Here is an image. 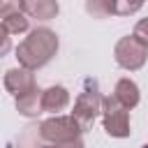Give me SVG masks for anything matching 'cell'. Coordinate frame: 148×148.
<instances>
[{
    "instance_id": "1",
    "label": "cell",
    "mask_w": 148,
    "mask_h": 148,
    "mask_svg": "<svg viewBox=\"0 0 148 148\" xmlns=\"http://www.w3.org/2000/svg\"><path fill=\"white\" fill-rule=\"evenodd\" d=\"M58 53V35L49 28H35L16 46V60L25 69H39Z\"/></svg>"
},
{
    "instance_id": "2",
    "label": "cell",
    "mask_w": 148,
    "mask_h": 148,
    "mask_svg": "<svg viewBox=\"0 0 148 148\" xmlns=\"http://www.w3.org/2000/svg\"><path fill=\"white\" fill-rule=\"evenodd\" d=\"M102 95H99V88H97V81L92 79H86L83 83V90L79 92L76 102H74V109H72V118L79 123V127L83 132H88L95 123V118L102 113Z\"/></svg>"
},
{
    "instance_id": "3",
    "label": "cell",
    "mask_w": 148,
    "mask_h": 148,
    "mask_svg": "<svg viewBox=\"0 0 148 148\" xmlns=\"http://www.w3.org/2000/svg\"><path fill=\"white\" fill-rule=\"evenodd\" d=\"M102 123L109 136L125 139L130 136V109H125L113 95L102 99Z\"/></svg>"
},
{
    "instance_id": "4",
    "label": "cell",
    "mask_w": 148,
    "mask_h": 148,
    "mask_svg": "<svg viewBox=\"0 0 148 148\" xmlns=\"http://www.w3.org/2000/svg\"><path fill=\"white\" fill-rule=\"evenodd\" d=\"M83 130L79 127V123L72 118V116H53L49 120H44L39 125V136L44 141H49L51 146L56 143H65V141H72L81 134Z\"/></svg>"
},
{
    "instance_id": "5",
    "label": "cell",
    "mask_w": 148,
    "mask_h": 148,
    "mask_svg": "<svg viewBox=\"0 0 148 148\" xmlns=\"http://www.w3.org/2000/svg\"><path fill=\"white\" fill-rule=\"evenodd\" d=\"M113 58L116 62L123 67V69H130V72H136L146 65V58H148V49L136 42L134 37H120L116 49H113Z\"/></svg>"
},
{
    "instance_id": "6",
    "label": "cell",
    "mask_w": 148,
    "mask_h": 148,
    "mask_svg": "<svg viewBox=\"0 0 148 148\" xmlns=\"http://www.w3.org/2000/svg\"><path fill=\"white\" fill-rule=\"evenodd\" d=\"M37 83H35V74L32 69H25V67H12L5 72V88L7 92H12L14 97H21L25 95L28 90H32Z\"/></svg>"
},
{
    "instance_id": "7",
    "label": "cell",
    "mask_w": 148,
    "mask_h": 148,
    "mask_svg": "<svg viewBox=\"0 0 148 148\" xmlns=\"http://www.w3.org/2000/svg\"><path fill=\"white\" fill-rule=\"evenodd\" d=\"M21 9L28 18L51 21L58 16L60 5H58V0H21Z\"/></svg>"
},
{
    "instance_id": "8",
    "label": "cell",
    "mask_w": 148,
    "mask_h": 148,
    "mask_svg": "<svg viewBox=\"0 0 148 148\" xmlns=\"http://www.w3.org/2000/svg\"><path fill=\"white\" fill-rule=\"evenodd\" d=\"M69 104V92L62 86H51L42 90V111L46 113H58Z\"/></svg>"
},
{
    "instance_id": "9",
    "label": "cell",
    "mask_w": 148,
    "mask_h": 148,
    "mask_svg": "<svg viewBox=\"0 0 148 148\" xmlns=\"http://www.w3.org/2000/svg\"><path fill=\"white\" fill-rule=\"evenodd\" d=\"M113 97L125 106V109H134L141 99L139 95V86L132 81V79H120L116 83V90H113Z\"/></svg>"
},
{
    "instance_id": "10",
    "label": "cell",
    "mask_w": 148,
    "mask_h": 148,
    "mask_svg": "<svg viewBox=\"0 0 148 148\" xmlns=\"http://www.w3.org/2000/svg\"><path fill=\"white\" fill-rule=\"evenodd\" d=\"M16 111H18L21 116H28V118L42 113V90L35 86V88L28 90L25 95L16 97Z\"/></svg>"
},
{
    "instance_id": "11",
    "label": "cell",
    "mask_w": 148,
    "mask_h": 148,
    "mask_svg": "<svg viewBox=\"0 0 148 148\" xmlns=\"http://www.w3.org/2000/svg\"><path fill=\"white\" fill-rule=\"evenodd\" d=\"M111 16H132L143 7V0H106Z\"/></svg>"
},
{
    "instance_id": "12",
    "label": "cell",
    "mask_w": 148,
    "mask_h": 148,
    "mask_svg": "<svg viewBox=\"0 0 148 148\" xmlns=\"http://www.w3.org/2000/svg\"><path fill=\"white\" fill-rule=\"evenodd\" d=\"M2 25L7 28V32H9V35H23V32H28L30 21H28V16H25L23 12H18V14L7 16V18L2 21Z\"/></svg>"
},
{
    "instance_id": "13",
    "label": "cell",
    "mask_w": 148,
    "mask_h": 148,
    "mask_svg": "<svg viewBox=\"0 0 148 148\" xmlns=\"http://www.w3.org/2000/svg\"><path fill=\"white\" fill-rule=\"evenodd\" d=\"M86 12L92 18H109V2L106 0H86Z\"/></svg>"
},
{
    "instance_id": "14",
    "label": "cell",
    "mask_w": 148,
    "mask_h": 148,
    "mask_svg": "<svg viewBox=\"0 0 148 148\" xmlns=\"http://www.w3.org/2000/svg\"><path fill=\"white\" fill-rule=\"evenodd\" d=\"M18 12H23L21 9V0H0V18L2 21L7 16H12V14H18Z\"/></svg>"
},
{
    "instance_id": "15",
    "label": "cell",
    "mask_w": 148,
    "mask_h": 148,
    "mask_svg": "<svg viewBox=\"0 0 148 148\" xmlns=\"http://www.w3.org/2000/svg\"><path fill=\"white\" fill-rule=\"evenodd\" d=\"M132 37H134L136 42H141V44L148 49V16H146V18H141V21L134 25V30H132Z\"/></svg>"
},
{
    "instance_id": "16",
    "label": "cell",
    "mask_w": 148,
    "mask_h": 148,
    "mask_svg": "<svg viewBox=\"0 0 148 148\" xmlns=\"http://www.w3.org/2000/svg\"><path fill=\"white\" fill-rule=\"evenodd\" d=\"M9 49H12L9 32H7V28L0 23V58H2V56H7V53H9Z\"/></svg>"
},
{
    "instance_id": "17",
    "label": "cell",
    "mask_w": 148,
    "mask_h": 148,
    "mask_svg": "<svg viewBox=\"0 0 148 148\" xmlns=\"http://www.w3.org/2000/svg\"><path fill=\"white\" fill-rule=\"evenodd\" d=\"M56 148H86V146H83L81 136H76V139H72V141H65V143H56Z\"/></svg>"
},
{
    "instance_id": "18",
    "label": "cell",
    "mask_w": 148,
    "mask_h": 148,
    "mask_svg": "<svg viewBox=\"0 0 148 148\" xmlns=\"http://www.w3.org/2000/svg\"><path fill=\"white\" fill-rule=\"evenodd\" d=\"M44 148H56V146H44Z\"/></svg>"
},
{
    "instance_id": "19",
    "label": "cell",
    "mask_w": 148,
    "mask_h": 148,
    "mask_svg": "<svg viewBox=\"0 0 148 148\" xmlns=\"http://www.w3.org/2000/svg\"><path fill=\"white\" fill-rule=\"evenodd\" d=\"M141 148H148V143H143V146H141Z\"/></svg>"
}]
</instances>
